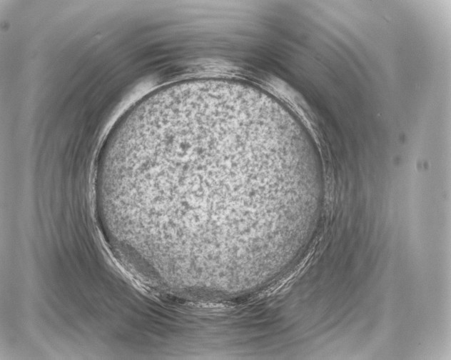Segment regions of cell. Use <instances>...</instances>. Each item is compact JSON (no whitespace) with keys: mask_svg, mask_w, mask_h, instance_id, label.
Listing matches in <instances>:
<instances>
[{"mask_svg":"<svg viewBox=\"0 0 451 360\" xmlns=\"http://www.w3.org/2000/svg\"><path fill=\"white\" fill-rule=\"evenodd\" d=\"M261 154L235 139L189 131L162 134L136 150L129 185L153 244L187 255L209 249L210 231L211 249L217 231L220 244L221 237L243 241L264 188Z\"/></svg>","mask_w":451,"mask_h":360,"instance_id":"1","label":"cell"}]
</instances>
